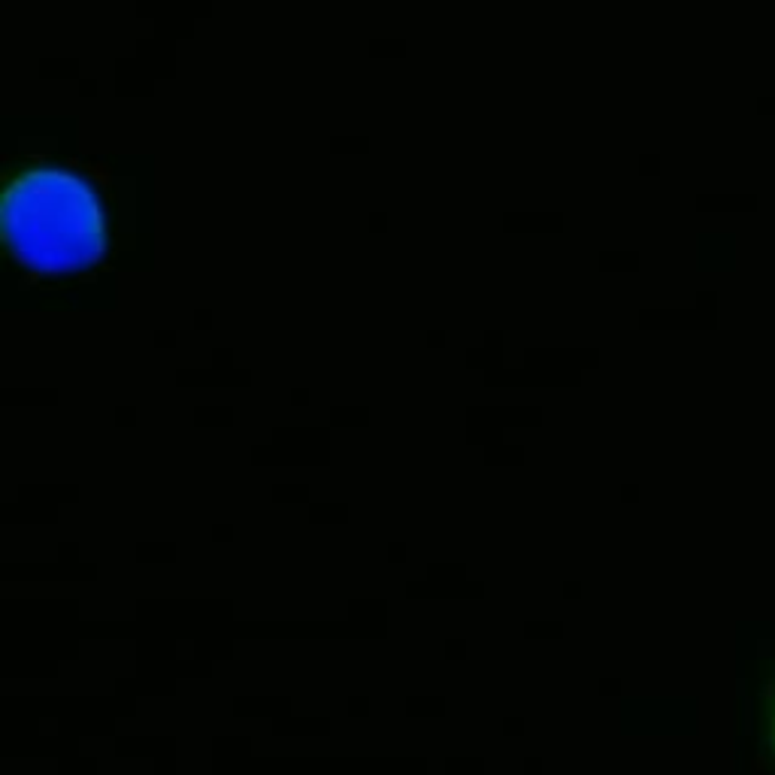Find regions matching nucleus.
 I'll return each mask as SVG.
<instances>
[{"label":"nucleus","instance_id":"f257e3e1","mask_svg":"<svg viewBox=\"0 0 775 775\" xmlns=\"http://www.w3.org/2000/svg\"><path fill=\"white\" fill-rule=\"evenodd\" d=\"M113 173L103 161L31 158L7 176L4 246L28 282L91 273L109 252Z\"/></svg>","mask_w":775,"mask_h":775}]
</instances>
